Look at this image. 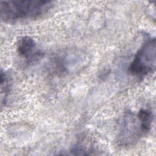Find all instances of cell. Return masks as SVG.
<instances>
[{"instance_id": "5b68a950", "label": "cell", "mask_w": 156, "mask_h": 156, "mask_svg": "<svg viewBox=\"0 0 156 156\" xmlns=\"http://www.w3.org/2000/svg\"><path fill=\"white\" fill-rule=\"evenodd\" d=\"M16 52L24 63L29 65L38 62L43 55L35 40L28 36L22 37L17 41Z\"/></svg>"}, {"instance_id": "277c9868", "label": "cell", "mask_w": 156, "mask_h": 156, "mask_svg": "<svg viewBox=\"0 0 156 156\" xmlns=\"http://www.w3.org/2000/svg\"><path fill=\"white\" fill-rule=\"evenodd\" d=\"M86 58L82 52H67L55 57L51 62V69L56 74H65L80 69Z\"/></svg>"}, {"instance_id": "6da1fadb", "label": "cell", "mask_w": 156, "mask_h": 156, "mask_svg": "<svg viewBox=\"0 0 156 156\" xmlns=\"http://www.w3.org/2000/svg\"><path fill=\"white\" fill-rule=\"evenodd\" d=\"M53 2L44 0H10L0 2L1 18L5 22L35 19L52 7Z\"/></svg>"}, {"instance_id": "3957f363", "label": "cell", "mask_w": 156, "mask_h": 156, "mask_svg": "<svg viewBox=\"0 0 156 156\" xmlns=\"http://www.w3.org/2000/svg\"><path fill=\"white\" fill-rule=\"evenodd\" d=\"M155 39L147 38L137 51L128 68L129 73L138 78H143L155 71Z\"/></svg>"}, {"instance_id": "7a4b0ae2", "label": "cell", "mask_w": 156, "mask_h": 156, "mask_svg": "<svg viewBox=\"0 0 156 156\" xmlns=\"http://www.w3.org/2000/svg\"><path fill=\"white\" fill-rule=\"evenodd\" d=\"M153 114L149 109H140L136 113L127 112L121 122L118 142L122 146L132 145L149 132Z\"/></svg>"}, {"instance_id": "8992f818", "label": "cell", "mask_w": 156, "mask_h": 156, "mask_svg": "<svg viewBox=\"0 0 156 156\" xmlns=\"http://www.w3.org/2000/svg\"><path fill=\"white\" fill-rule=\"evenodd\" d=\"M10 79L7 74L3 71L2 69L1 71V106L5 104L7 101V98L10 91Z\"/></svg>"}]
</instances>
